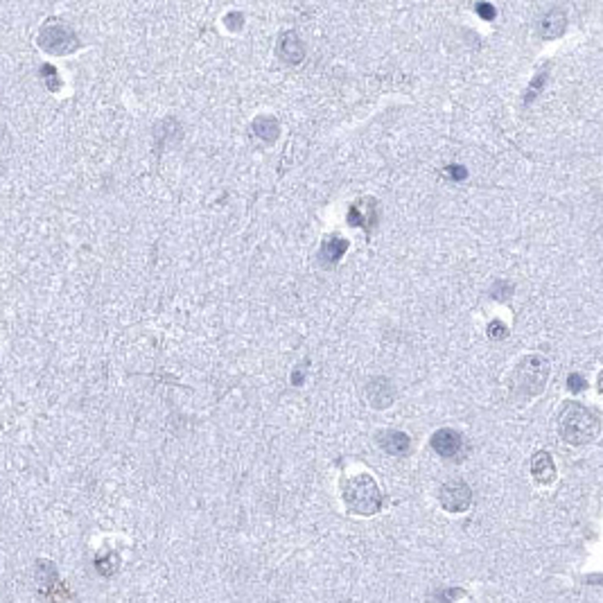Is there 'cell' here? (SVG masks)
<instances>
[{
  "mask_svg": "<svg viewBox=\"0 0 603 603\" xmlns=\"http://www.w3.org/2000/svg\"><path fill=\"white\" fill-rule=\"evenodd\" d=\"M545 81H547V68H545V70H540V73L534 77V81H531V84H529V88H527V95H524V107H529L531 102H534V100L540 95V90H543Z\"/></svg>",
  "mask_w": 603,
  "mask_h": 603,
  "instance_id": "ac0fdd59",
  "label": "cell"
},
{
  "mask_svg": "<svg viewBox=\"0 0 603 603\" xmlns=\"http://www.w3.org/2000/svg\"><path fill=\"white\" fill-rule=\"evenodd\" d=\"M36 583H39V597L46 603H68L70 590L66 588L64 581L59 578L57 569L48 560H39L36 563Z\"/></svg>",
  "mask_w": 603,
  "mask_h": 603,
  "instance_id": "5b68a950",
  "label": "cell"
},
{
  "mask_svg": "<svg viewBox=\"0 0 603 603\" xmlns=\"http://www.w3.org/2000/svg\"><path fill=\"white\" fill-rule=\"evenodd\" d=\"M490 296H493L495 301H508L510 296H513V285L506 280H497L493 285V290H490Z\"/></svg>",
  "mask_w": 603,
  "mask_h": 603,
  "instance_id": "d6986e66",
  "label": "cell"
},
{
  "mask_svg": "<svg viewBox=\"0 0 603 603\" xmlns=\"http://www.w3.org/2000/svg\"><path fill=\"white\" fill-rule=\"evenodd\" d=\"M549 380V362L543 355H524L522 360L515 364L508 377V391L510 398L517 405H524L534 400L545 391Z\"/></svg>",
  "mask_w": 603,
  "mask_h": 603,
  "instance_id": "7a4b0ae2",
  "label": "cell"
},
{
  "mask_svg": "<svg viewBox=\"0 0 603 603\" xmlns=\"http://www.w3.org/2000/svg\"><path fill=\"white\" fill-rule=\"evenodd\" d=\"M432 447L434 452L438 456L443 459H454V461H459L463 454H466V441L463 436L456 432V429H449V427H443L438 429V432H434L432 436Z\"/></svg>",
  "mask_w": 603,
  "mask_h": 603,
  "instance_id": "ba28073f",
  "label": "cell"
},
{
  "mask_svg": "<svg viewBox=\"0 0 603 603\" xmlns=\"http://www.w3.org/2000/svg\"><path fill=\"white\" fill-rule=\"evenodd\" d=\"M39 46L50 55L66 57L79 48V39L73 29L64 23V20L50 18V20H46L43 27H41V32H39Z\"/></svg>",
  "mask_w": 603,
  "mask_h": 603,
  "instance_id": "277c9868",
  "label": "cell"
},
{
  "mask_svg": "<svg viewBox=\"0 0 603 603\" xmlns=\"http://www.w3.org/2000/svg\"><path fill=\"white\" fill-rule=\"evenodd\" d=\"M445 172H447V177L452 179V181H466V179H468V170H466L463 165H456V163L447 165Z\"/></svg>",
  "mask_w": 603,
  "mask_h": 603,
  "instance_id": "d4e9b609",
  "label": "cell"
},
{
  "mask_svg": "<svg viewBox=\"0 0 603 603\" xmlns=\"http://www.w3.org/2000/svg\"><path fill=\"white\" fill-rule=\"evenodd\" d=\"M41 73H39V77L43 79V84H46V88L48 90H59L61 88V79H59V70L55 68V66H50V64H43L39 68Z\"/></svg>",
  "mask_w": 603,
  "mask_h": 603,
  "instance_id": "e0dca14e",
  "label": "cell"
},
{
  "mask_svg": "<svg viewBox=\"0 0 603 603\" xmlns=\"http://www.w3.org/2000/svg\"><path fill=\"white\" fill-rule=\"evenodd\" d=\"M597 389L603 393V371H601V373H599V377H597Z\"/></svg>",
  "mask_w": 603,
  "mask_h": 603,
  "instance_id": "4316f807",
  "label": "cell"
},
{
  "mask_svg": "<svg viewBox=\"0 0 603 603\" xmlns=\"http://www.w3.org/2000/svg\"><path fill=\"white\" fill-rule=\"evenodd\" d=\"M488 337H490V339H495V341H502V339H506V337H508V328H506V323H502L499 319L490 321V323H488Z\"/></svg>",
  "mask_w": 603,
  "mask_h": 603,
  "instance_id": "44dd1931",
  "label": "cell"
},
{
  "mask_svg": "<svg viewBox=\"0 0 603 603\" xmlns=\"http://www.w3.org/2000/svg\"><path fill=\"white\" fill-rule=\"evenodd\" d=\"M224 23H226L231 32H240L242 25H244V16L240 12H229L226 16H224Z\"/></svg>",
  "mask_w": 603,
  "mask_h": 603,
  "instance_id": "603a6c76",
  "label": "cell"
},
{
  "mask_svg": "<svg viewBox=\"0 0 603 603\" xmlns=\"http://www.w3.org/2000/svg\"><path fill=\"white\" fill-rule=\"evenodd\" d=\"M377 443L391 456H407L409 449H412V438L400 429H384V432L377 434Z\"/></svg>",
  "mask_w": 603,
  "mask_h": 603,
  "instance_id": "30bf717a",
  "label": "cell"
},
{
  "mask_svg": "<svg viewBox=\"0 0 603 603\" xmlns=\"http://www.w3.org/2000/svg\"><path fill=\"white\" fill-rule=\"evenodd\" d=\"M438 502L447 510V513H466L473 504V488H470L463 479H452L445 482L438 490Z\"/></svg>",
  "mask_w": 603,
  "mask_h": 603,
  "instance_id": "8992f818",
  "label": "cell"
},
{
  "mask_svg": "<svg viewBox=\"0 0 603 603\" xmlns=\"http://www.w3.org/2000/svg\"><path fill=\"white\" fill-rule=\"evenodd\" d=\"M348 251V240L339 238V235H328L323 242H321V249H319V262L323 267H337L339 260Z\"/></svg>",
  "mask_w": 603,
  "mask_h": 603,
  "instance_id": "7c38bea8",
  "label": "cell"
},
{
  "mask_svg": "<svg viewBox=\"0 0 603 603\" xmlns=\"http://www.w3.org/2000/svg\"><path fill=\"white\" fill-rule=\"evenodd\" d=\"M95 569H97V574L104 576V578L116 576L118 569H120V554L111 547L100 549L95 554Z\"/></svg>",
  "mask_w": 603,
  "mask_h": 603,
  "instance_id": "2e32d148",
  "label": "cell"
},
{
  "mask_svg": "<svg viewBox=\"0 0 603 603\" xmlns=\"http://www.w3.org/2000/svg\"><path fill=\"white\" fill-rule=\"evenodd\" d=\"M278 55H280V59L285 61V64H290V66L301 64V61L305 59V46H303L301 36L296 32L283 34L280 41H278Z\"/></svg>",
  "mask_w": 603,
  "mask_h": 603,
  "instance_id": "5bb4252c",
  "label": "cell"
},
{
  "mask_svg": "<svg viewBox=\"0 0 603 603\" xmlns=\"http://www.w3.org/2000/svg\"><path fill=\"white\" fill-rule=\"evenodd\" d=\"M567 29V16L563 9H551L538 23V34L543 39H560Z\"/></svg>",
  "mask_w": 603,
  "mask_h": 603,
  "instance_id": "4fadbf2b",
  "label": "cell"
},
{
  "mask_svg": "<svg viewBox=\"0 0 603 603\" xmlns=\"http://www.w3.org/2000/svg\"><path fill=\"white\" fill-rule=\"evenodd\" d=\"M380 222V208L373 197L357 199L348 208V224L355 229H362L364 233H373L375 224Z\"/></svg>",
  "mask_w": 603,
  "mask_h": 603,
  "instance_id": "52a82bcc",
  "label": "cell"
},
{
  "mask_svg": "<svg viewBox=\"0 0 603 603\" xmlns=\"http://www.w3.org/2000/svg\"><path fill=\"white\" fill-rule=\"evenodd\" d=\"M477 14H479V18H484V20H493L495 16H497V9L490 5V3H477Z\"/></svg>",
  "mask_w": 603,
  "mask_h": 603,
  "instance_id": "484cf974",
  "label": "cell"
},
{
  "mask_svg": "<svg viewBox=\"0 0 603 603\" xmlns=\"http://www.w3.org/2000/svg\"><path fill=\"white\" fill-rule=\"evenodd\" d=\"M308 364H310V362H303V364H299V366H296V369L292 371V377H290L292 386H303L305 375H308V369H305Z\"/></svg>",
  "mask_w": 603,
  "mask_h": 603,
  "instance_id": "cb8c5ba5",
  "label": "cell"
},
{
  "mask_svg": "<svg viewBox=\"0 0 603 603\" xmlns=\"http://www.w3.org/2000/svg\"><path fill=\"white\" fill-rule=\"evenodd\" d=\"M393 395L395 391L386 377H373V380L366 384V400L375 409H386L393 402Z\"/></svg>",
  "mask_w": 603,
  "mask_h": 603,
  "instance_id": "8fae6325",
  "label": "cell"
},
{
  "mask_svg": "<svg viewBox=\"0 0 603 603\" xmlns=\"http://www.w3.org/2000/svg\"><path fill=\"white\" fill-rule=\"evenodd\" d=\"M461 597H466V590H461V588H445L441 592H436V601L438 603H452V601L461 599Z\"/></svg>",
  "mask_w": 603,
  "mask_h": 603,
  "instance_id": "ffe728a7",
  "label": "cell"
},
{
  "mask_svg": "<svg viewBox=\"0 0 603 603\" xmlns=\"http://www.w3.org/2000/svg\"><path fill=\"white\" fill-rule=\"evenodd\" d=\"M251 131H253L255 138H260L262 142L271 145V142H276V140H278V136H280V122L276 120L273 116H258L253 120Z\"/></svg>",
  "mask_w": 603,
  "mask_h": 603,
  "instance_id": "9a60e30c",
  "label": "cell"
},
{
  "mask_svg": "<svg viewBox=\"0 0 603 603\" xmlns=\"http://www.w3.org/2000/svg\"><path fill=\"white\" fill-rule=\"evenodd\" d=\"M531 475L540 486H551L556 482V463L547 449H538L531 456Z\"/></svg>",
  "mask_w": 603,
  "mask_h": 603,
  "instance_id": "9c48e42d",
  "label": "cell"
},
{
  "mask_svg": "<svg viewBox=\"0 0 603 603\" xmlns=\"http://www.w3.org/2000/svg\"><path fill=\"white\" fill-rule=\"evenodd\" d=\"M341 499L346 508L355 515L371 517L375 513H380V508H382L380 486H377L375 479L366 473L346 477V482L341 484Z\"/></svg>",
  "mask_w": 603,
  "mask_h": 603,
  "instance_id": "3957f363",
  "label": "cell"
},
{
  "mask_svg": "<svg viewBox=\"0 0 603 603\" xmlns=\"http://www.w3.org/2000/svg\"><path fill=\"white\" fill-rule=\"evenodd\" d=\"M601 429V416L583 402L569 400L560 409L558 434L571 447H583L597 438Z\"/></svg>",
  "mask_w": 603,
  "mask_h": 603,
  "instance_id": "6da1fadb",
  "label": "cell"
},
{
  "mask_svg": "<svg viewBox=\"0 0 603 603\" xmlns=\"http://www.w3.org/2000/svg\"><path fill=\"white\" fill-rule=\"evenodd\" d=\"M585 386H588V382H585V377L581 375V373H571V375L567 377V389H569L571 393L585 391Z\"/></svg>",
  "mask_w": 603,
  "mask_h": 603,
  "instance_id": "7402d4cb",
  "label": "cell"
}]
</instances>
